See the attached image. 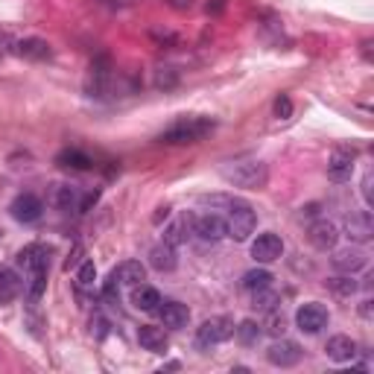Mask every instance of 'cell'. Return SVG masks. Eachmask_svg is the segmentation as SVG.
Returning <instances> with one entry per match:
<instances>
[{"instance_id": "obj_1", "label": "cell", "mask_w": 374, "mask_h": 374, "mask_svg": "<svg viewBox=\"0 0 374 374\" xmlns=\"http://www.w3.org/2000/svg\"><path fill=\"white\" fill-rule=\"evenodd\" d=\"M213 132V120L211 117H182L175 120L170 129H164L158 135V144L167 147H179V144H199L205 135Z\"/></svg>"}, {"instance_id": "obj_2", "label": "cell", "mask_w": 374, "mask_h": 374, "mask_svg": "<svg viewBox=\"0 0 374 374\" xmlns=\"http://www.w3.org/2000/svg\"><path fill=\"white\" fill-rule=\"evenodd\" d=\"M223 179L234 187H246V190H261L269 182V170L263 161H237L231 167H223Z\"/></svg>"}, {"instance_id": "obj_3", "label": "cell", "mask_w": 374, "mask_h": 374, "mask_svg": "<svg viewBox=\"0 0 374 374\" xmlns=\"http://www.w3.org/2000/svg\"><path fill=\"white\" fill-rule=\"evenodd\" d=\"M231 337H234V319H228V316H211L199 325V330H196V342H199L202 348L220 345Z\"/></svg>"}, {"instance_id": "obj_4", "label": "cell", "mask_w": 374, "mask_h": 374, "mask_svg": "<svg viewBox=\"0 0 374 374\" xmlns=\"http://www.w3.org/2000/svg\"><path fill=\"white\" fill-rule=\"evenodd\" d=\"M254 225H258V216H254V211L243 202L237 208H231L228 216H225V237H234V240H249Z\"/></svg>"}, {"instance_id": "obj_5", "label": "cell", "mask_w": 374, "mask_h": 374, "mask_svg": "<svg viewBox=\"0 0 374 374\" xmlns=\"http://www.w3.org/2000/svg\"><path fill=\"white\" fill-rule=\"evenodd\" d=\"M301 345L299 342H292V339H278V342H272L266 348V360L272 366H278V368H292V366H299L301 363Z\"/></svg>"}, {"instance_id": "obj_6", "label": "cell", "mask_w": 374, "mask_h": 374, "mask_svg": "<svg viewBox=\"0 0 374 374\" xmlns=\"http://www.w3.org/2000/svg\"><path fill=\"white\" fill-rule=\"evenodd\" d=\"M328 322H330V316L319 301H307L295 310V325H299V330H304V333H319Z\"/></svg>"}, {"instance_id": "obj_7", "label": "cell", "mask_w": 374, "mask_h": 374, "mask_svg": "<svg viewBox=\"0 0 374 374\" xmlns=\"http://www.w3.org/2000/svg\"><path fill=\"white\" fill-rule=\"evenodd\" d=\"M9 211H12V216H15L18 223L30 225V223H38V220H42L44 205H42V199H38L35 193H18L15 199H12V205H9Z\"/></svg>"}, {"instance_id": "obj_8", "label": "cell", "mask_w": 374, "mask_h": 374, "mask_svg": "<svg viewBox=\"0 0 374 374\" xmlns=\"http://www.w3.org/2000/svg\"><path fill=\"white\" fill-rule=\"evenodd\" d=\"M281 254H284V240L272 231L261 234V237L251 243V258L258 263H275V261H281Z\"/></svg>"}, {"instance_id": "obj_9", "label": "cell", "mask_w": 374, "mask_h": 374, "mask_svg": "<svg viewBox=\"0 0 374 374\" xmlns=\"http://www.w3.org/2000/svg\"><path fill=\"white\" fill-rule=\"evenodd\" d=\"M193 234H199V240H205V243H216V240L225 237V220L213 211L202 213L193 220Z\"/></svg>"}, {"instance_id": "obj_10", "label": "cell", "mask_w": 374, "mask_h": 374, "mask_svg": "<svg viewBox=\"0 0 374 374\" xmlns=\"http://www.w3.org/2000/svg\"><path fill=\"white\" fill-rule=\"evenodd\" d=\"M50 254L53 249L44 246V243H30L18 251V263H21L27 272L30 269H50Z\"/></svg>"}, {"instance_id": "obj_11", "label": "cell", "mask_w": 374, "mask_h": 374, "mask_svg": "<svg viewBox=\"0 0 374 374\" xmlns=\"http://www.w3.org/2000/svg\"><path fill=\"white\" fill-rule=\"evenodd\" d=\"M155 313L161 316V325L170 328V330H182L190 322V310L182 301H161V307L155 310Z\"/></svg>"}, {"instance_id": "obj_12", "label": "cell", "mask_w": 374, "mask_h": 374, "mask_svg": "<svg viewBox=\"0 0 374 374\" xmlns=\"http://www.w3.org/2000/svg\"><path fill=\"white\" fill-rule=\"evenodd\" d=\"M351 173H354V152L345 147L333 149V155L328 158V175L333 182H348Z\"/></svg>"}, {"instance_id": "obj_13", "label": "cell", "mask_w": 374, "mask_h": 374, "mask_svg": "<svg viewBox=\"0 0 374 374\" xmlns=\"http://www.w3.org/2000/svg\"><path fill=\"white\" fill-rule=\"evenodd\" d=\"M310 243L316 249H322V251H328V249H333L339 243V228L330 220H316L310 225Z\"/></svg>"}, {"instance_id": "obj_14", "label": "cell", "mask_w": 374, "mask_h": 374, "mask_svg": "<svg viewBox=\"0 0 374 374\" xmlns=\"http://www.w3.org/2000/svg\"><path fill=\"white\" fill-rule=\"evenodd\" d=\"M366 266H368V258H366L363 249H342V251L333 254V269H339L345 275H357Z\"/></svg>"}, {"instance_id": "obj_15", "label": "cell", "mask_w": 374, "mask_h": 374, "mask_svg": "<svg viewBox=\"0 0 374 374\" xmlns=\"http://www.w3.org/2000/svg\"><path fill=\"white\" fill-rule=\"evenodd\" d=\"M325 351H328V357L333 363H351L354 357H357V342H354L351 337H342V333H337V337L328 339Z\"/></svg>"}, {"instance_id": "obj_16", "label": "cell", "mask_w": 374, "mask_h": 374, "mask_svg": "<svg viewBox=\"0 0 374 374\" xmlns=\"http://www.w3.org/2000/svg\"><path fill=\"white\" fill-rule=\"evenodd\" d=\"M345 231L351 240L357 243H368L371 234H374V225H371V213L368 211H360V213H351L345 220Z\"/></svg>"}, {"instance_id": "obj_17", "label": "cell", "mask_w": 374, "mask_h": 374, "mask_svg": "<svg viewBox=\"0 0 374 374\" xmlns=\"http://www.w3.org/2000/svg\"><path fill=\"white\" fill-rule=\"evenodd\" d=\"M137 342H141L144 351H152V354H164L167 351V333L164 328H155V325H144L137 330Z\"/></svg>"}, {"instance_id": "obj_18", "label": "cell", "mask_w": 374, "mask_h": 374, "mask_svg": "<svg viewBox=\"0 0 374 374\" xmlns=\"http://www.w3.org/2000/svg\"><path fill=\"white\" fill-rule=\"evenodd\" d=\"M114 278L120 281V287H137L147 281V266L141 261H123L114 269Z\"/></svg>"}, {"instance_id": "obj_19", "label": "cell", "mask_w": 374, "mask_h": 374, "mask_svg": "<svg viewBox=\"0 0 374 374\" xmlns=\"http://www.w3.org/2000/svg\"><path fill=\"white\" fill-rule=\"evenodd\" d=\"M132 304L137 310H144V313H155L161 307V292L155 289V287H147V284H137L132 289Z\"/></svg>"}, {"instance_id": "obj_20", "label": "cell", "mask_w": 374, "mask_h": 374, "mask_svg": "<svg viewBox=\"0 0 374 374\" xmlns=\"http://www.w3.org/2000/svg\"><path fill=\"white\" fill-rule=\"evenodd\" d=\"M175 249L170 246V243H158V246H152V251H149V266L155 269V272H173L175 269Z\"/></svg>"}, {"instance_id": "obj_21", "label": "cell", "mask_w": 374, "mask_h": 374, "mask_svg": "<svg viewBox=\"0 0 374 374\" xmlns=\"http://www.w3.org/2000/svg\"><path fill=\"white\" fill-rule=\"evenodd\" d=\"M50 44L44 42V38H24V42H18V56L30 58V62H44V58H50Z\"/></svg>"}, {"instance_id": "obj_22", "label": "cell", "mask_w": 374, "mask_h": 374, "mask_svg": "<svg viewBox=\"0 0 374 374\" xmlns=\"http://www.w3.org/2000/svg\"><path fill=\"white\" fill-rule=\"evenodd\" d=\"M56 164L58 167H68V170H91L94 167V158L82 149H62L56 155Z\"/></svg>"}, {"instance_id": "obj_23", "label": "cell", "mask_w": 374, "mask_h": 374, "mask_svg": "<svg viewBox=\"0 0 374 374\" xmlns=\"http://www.w3.org/2000/svg\"><path fill=\"white\" fill-rule=\"evenodd\" d=\"M21 292V278L12 269H0V304H12Z\"/></svg>"}, {"instance_id": "obj_24", "label": "cell", "mask_w": 374, "mask_h": 374, "mask_svg": "<svg viewBox=\"0 0 374 374\" xmlns=\"http://www.w3.org/2000/svg\"><path fill=\"white\" fill-rule=\"evenodd\" d=\"M190 231H193V220H190V216H182V220H175V223L164 231V243H170L173 249L182 246V243L190 240Z\"/></svg>"}, {"instance_id": "obj_25", "label": "cell", "mask_w": 374, "mask_h": 374, "mask_svg": "<svg viewBox=\"0 0 374 374\" xmlns=\"http://www.w3.org/2000/svg\"><path fill=\"white\" fill-rule=\"evenodd\" d=\"M47 289V269H30L27 275V299L35 304Z\"/></svg>"}, {"instance_id": "obj_26", "label": "cell", "mask_w": 374, "mask_h": 374, "mask_svg": "<svg viewBox=\"0 0 374 374\" xmlns=\"http://www.w3.org/2000/svg\"><path fill=\"white\" fill-rule=\"evenodd\" d=\"M272 272H266V269H249L246 275H243V289L246 292H258V289H266V287H272Z\"/></svg>"}, {"instance_id": "obj_27", "label": "cell", "mask_w": 374, "mask_h": 374, "mask_svg": "<svg viewBox=\"0 0 374 374\" xmlns=\"http://www.w3.org/2000/svg\"><path fill=\"white\" fill-rule=\"evenodd\" d=\"M53 202H56V208H62V211H76V208H80V190L70 187V185L56 187Z\"/></svg>"}, {"instance_id": "obj_28", "label": "cell", "mask_w": 374, "mask_h": 374, "mask_svg": "<svg viewBox=\"0 0 374 374\" xmlns=\"http://www.w3.org/2000/svg\"><path fill=\"white\" fill-rule=\"evenodd\" d=\"M234 333H237V339L243 345H258V339L263 337V328L254 319H246V322H240L237 328H234Z\"/></svg>"}, {"instance_id": "obj_29", "label": "cell", "mask_w": 374, "mask_h": 374, "mask_svg": "<svg viewBox=\"0 0 374 374\" xmlns=\"http://www.w3.org/2000/svg\"><path fill=\"white\" fill-rule=\"evenodd\" d=\"M328 287H330V292H337V295H342V299H351L354 292H357V281H354V275H337V278H330L328 281Z\"/></svg>"}, {"instance_id": "obj_30", "label": "cell", "mask_w": 374, "mask_h": 374, "mask_svg": "<svg viewBox=\"0 0 374 374\" xmlns=\"http://www.w3.org/2000/svg\"><path fill=\"white\" fill-rule=\"evenodd\" d=\"M254 295V307L258 310H263V313H269V310H275L281 304V295L275 292L272 287H266V289H258V292H251Z\"/></svg>"}, {"instance_id": "obj_31", "label": "cell", "mask_w": 374, "mask_h": 374, "mask_svg": "<svg viewBox=\"0 0 374 374\" xmlns=\"http://www.w3.org/2000/svg\"><path fill=\"white\" fill-rule=\"evenodd\" d=\"M94 281H96V266H94V261H82L80 263V272H76V289H94Z\"/></svg>"}, {"instance_id": "obj_32", "label": "cell", "mask_w": 374, "mask_h": 374, "mask_svg": "<svg viewBox=\"0 0 374 374\" xmlns=\"http://www.w3.org/2000/svg\"><path fill=\"white\" fill-rule=\"evenodd\" d=\"M179 85V70L175 68H158L155 70V88H161V91H170V88H175Z\"/></svg>"}, {"instance_id": "obj_33", "label": "cell", "mask_w": 374, "mask_h": 374, "mask_svg": "<svg viewBox=\"0 0 374 374\" xmlns=\"http://www.w3.org/2000/svg\"><path fill=\"white\" fill-rule=\"evenodd\" d=\"M266 333H272V337H281V333L287 330V319H284V313L275 307V310H269L266 313V325H261Z\"/></svg>"}, {"instance_id": "obj_34", "label": "cell", "mask_w": 374, "mask_h": 374, "mask_svg": "<svg viewBox=\"0 0 374 374\" xmlns=\"http://www.w3.org/2000/svg\"><path fill=\"white\" fill-rule=\"evenodd\" d=\"M202 205H211V211H231V208H237L243 205V199H234V196H223V193H216V196H202Z\"/></svg>"}, {"instance_id": "obj_35", "label": "cell", "mask_w": 374, "mask_h": 374, "mask_svg": "<svg viewBox=\"0 0 374 374\" xmlns=\"http://www.w3.org/2000/svg\"><path fill=\"white\" fill-rule=\"evenodd\" d=\"M103 295H106L108 304H120V281L114 278V272L108 275V281L103 284Z\"/></svg>"}, {"instance_id": "obj_36", "label": "cell", "mask_w": 374, "mask_h": 374, "mask_svg": "<svg viewBox=\"0 0 374 374\" xmlns=\"http://www.w3.org/2000/svg\"><path fill=\"white\" fill-rule=\"evenodd\" d=\"M272 108H275V117H278V120H289V117H292V100L287 94H281Z\"/></svg>"}, {"instance_id": "obj_37", "label": "cell", "mask_w": 374, "mask_h": 374, "mask_svg": "<svg viewBox=\"0 0 374 374\" xmlns=\"http://www.w3.org/2000/svg\"><path fill=\"white\" fill-rule=\"evenodd\" d=\"M96 199H100V190L94 187V190H88V193L82 196V199H80V208H76V211H80V213H88V211L96 205Z\"/></svg>"}, {"instance_id": "obj_38", "label": "cell", "mask_w": 374, "mask_h": 374, "mask_svg": "<svg viewBox=\"0 0 374 374\" xmlns=\"http://www.w3.org/2000/svg\"><path fill=\"white\" fill-rule=\"evenodd\" d=\"M91 328L96 330V337H100V339H103L106 333H108V322H106V319H100V316H96V319L91 322Z\"/></svg>"}, {"instance_id": "obj_39", "label": "cell", "mask_w": 374, "mask_h": 374, "mask_svg": "<svg viewBox=\"0 0 374 374\" xmlns=\"http://www.w3.org/2000/svg\"><path fill=\"white\" fill-rule=\"evenodd\" d=\"M80 254H82V246H80V243H76V246H73V254H70V258L65 261V269H73L76 263H80Z\"/></svg>"}, {"instance_id": "obj_40", "label": "cell", "mask_w": 374, "mask_h": 374, "mask_svg": "<svg viewBox=\"0 0 374 374\" xmlns=\"http://www.w3.org/2000/svg\"><path fill=\"white\" fill-rule=\"evenodd\" d=\"M363 199L366 205H371V173H366V179H363Z\"/></svg>"}, {"instance_id": "obj_41", "label": "cell", "mask_w": 374, "mask_h": 374, "mask_svg": "<svg viewBox=\"0 0 374 374\" xmlns=\"http://www.w3.org/2000/svg\"><path fill=\"white\" fill-rule=\"evenodd\" d=\"M170 6H173V9H190L193 0H170Z\"/></svg>"}, {"instance_id": "obj_42", "label": "cell", "mask_w": 374, "mask_h": 374, "mask_svg": "<svg viewBox=\"0 0 374 374\" xmlns=\"http://www.w3.org/2000/svg\"><path fill=\"white\" fill-rule=\"evenodd\" d=\"M360 313H363V319H371V301H363Z\"/></svg>"}, {"instance_id": "obj_43", "label": "cell", "mask_w": 374, "mask_h": 374, "mask_svg": "<svg viewBox=\"0 0 374 374\" xmlns=\"http://www.w3.org/2000/svg\"><path fill=\"white\" fill-rule=\"evenodd\" d=\"M363 56H366L368 62H371V42H363Z\"/></svg>"}]
</instances>
